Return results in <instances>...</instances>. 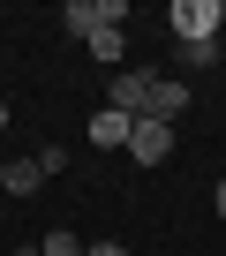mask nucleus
I'll return each mask as SVG.
<instances>
[{"label": "nucleus", "instance_id": "nucleus-10", "mask_svg": "<svg viewBox=\"0 0 226 256\" xmlns=\"http://www.w3.org/2000/svg\"><path fill=\"white\" fill-rule=\"evenodd\" d=\"M83 248H90V241H76V234H68V226H53V234H46V241H38V256H83Z\"/></svg>", "mask_w": 226, "mask_h": 256}, {"label": "nucleus", "instance_id": "nucleus-8", "mask_svg": "<svg viewBox=\"0 0 226 256\" xmlns=\"http://www.w3.org/2000/svg\"><path fill=\"white\" fill-rule=\"evenodd\" d=\"M60 23H68L76 38H90V30H98V0H68V8H60Z\"/></svg>", "mask_w": 226, "mask_h": 256}, {"label": "nucleus", "instance_id": "nucleus-9", "mask_svg": "<svg viewBox=\"0 0 226 256\" xmlns=\"http://www.w3.org/2000/svg\"><path fill=\"white\" fill-rule=\"evenodd\" d=\"M174 53H181V68H196V76L218 68V38H196V46H174Z\"/></svg>", "mask_w": 226, "mask_h": 256}, {"label": "nucleus", "instance_id": "nucleus-14", "mask_svg": "<svg viewBox=\"0 0 226 256\" xmlns=\"http://www.w3.org/2000/svg\"><path fill=\"white\" fill-rule=\"evenodd\" d=\"M218 30H226V0H218Z\"/></svg>", "mask_w": 226, "mask_h": 256}, {"label": "nucleus", "instance_id": "nucleus-15", "mask_svg": "<svg viewBox=\"0 0 226 256\" xmlns=\"http://www.w3.org/2000/svg\"><path fill=\"white\" fill-rule=\"evenodd\" d=\"M16 256H38V248H16Z\"/></svg>", "mask_w": 226, "mask_h": 256}, {"label": "nucleus", "instance_id": "nucleus-5", "mask_svg": "<svg viewBox=\"0 0 226 256\" xmlns=\"http://www.w3.org/2000/svg\"><path fill=\"white\" fill-rule=\"evenodd\" d=\"M181 113H188V83H174V76H158V83H151V120H166V128H174Z\"/></svg>", "mask_w": 226, "mask_h": 256}, {"label": "nucleus", "instance_id": "nucleus-6", "mask_svg": "<svg viewBox=\"0 0 226 256\" xmlns=\"http://www.w3.org/2000/svg\"><path fill=\"white\" fill-rule=\"evenodd\" d=\"M0 188H8V196H38V188H46L38 158H8V166H0Z\"/></svg>", "mask_w": 226, "mask_h": 256}, {"label": "nucleus", "instance_id": "nucleus-11", "mask_svg": "<svg viewBox=\"0 0 226 256\" xmlns=\"http://www.w3.org/2000/svg\"><path fill=\"white\" fill-rule=\"evenodd\" d=\"M83 256H128V248H121V241H90Z\"/></svg>", "mask_w": 226, "mask_h": 256}, {"label": "nucleus", "instance_id": "nucleus-4", "mask_svg": "<svg viewBox=\"0 0 226 256\" xmlns=\"http://www.w3.org/2000/svg\"><path fill=\"white\" fill-rule=\"evenodd\" d=\"M128 136H136V120H128V113H113V106L90 113V144H98V151H128Z\"/></svg>", "mask_w": 226, "mask_h": 256}, {"label": "nucleus", "instance_id": "nucleus-12", "mask_svg": "<svg viewBox=\"0 0 226 256\" xmlns=\"http://www.w3.org/2000/svg\"><path fill=\"white\" fill-rule=\"evenodd\" d=\"M211 211H218V218H226V181H218V196H211Z\"/></svg>", "mask_w": 226, "mask_h": 256}, {"label": "nucleus", "instance_id": "nucleus-1", "mask_svg": "<svg viewBox=\"0 0 226 256\" xmlns=\"http://www.w3.org/2000/svg\"><path fill=\"white\" fill-rule=\"evenodd\" d=\"M166 30H174V46L218 38V0H174V8H166Z\"/></svg>", "mask_w": 226, "mask_h": 256}, {"label": "nucleus", "instance_id": "nucleus-3", "mask_svg": "<svg viewBox=\"0 0 226 256\" xmlns=\"http://www.w3.org/2000/svg\"><path fill=\"white\" fill-rule=\"evenodd\" d=\"M166 151H174V128L144 113V120H136V136H128V158H136V166H166Z\"/></svg>", "mask_w": 226, "mask_h": 256}, {"label": "nucleus", "instance_id": "nucleus-13", "mask_svg": "<svg viewBox=\"0 0 226 256\" xmlns=\"http://www.w3.org/2000/svg\"><path fill=\"white\" fill-rule=\"evenodd\" d=\"M0 128H8V98H0Z\"/></svg>", "mask_w": 226, "mask_h": 256}, {"label": "nucleus", "instance_id": "nucleus-7", "mask_svg": "<svg viewBox=\"0 0 226 256\" xmlns=\"http://www.w3.org/2000/svg\"><path fill=\"white\" fill-rule=\"evenodd\" d=\"M83 46H90V60H106V68H121V30H106V23H98V30H90Z\"/></svg>", "mask_w": 226, "mask_h": 256}, {"label": "nucleus", "instance_id": "nucleus-2", "mask_svg": "<svg viewBox=\"0 0 226 256\" xmlns=\"http://www.w3.org/2000/svg\"><path fill=\"white\" fill-rule=\"evenodd\" d=\"M151 83H158L151 68H121V76H106V106L128 113V120H144V113H151Z\"/></svg>", "mask_w": 226, "mask_h": 256}]
</instances>
